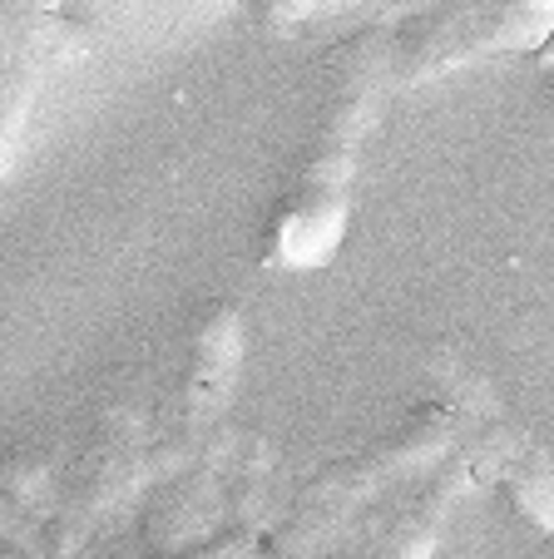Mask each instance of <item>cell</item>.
I'll return each instance as SVG.
<instances>
[{
	"label": "cell",
	"mask_w": 554,
	"mask_h": 559,
	"mask_svg": "<svg viewBox=\"0 0 554 559\" xmlns=\"http://www.w3.org/2000/svg\"><path fill=\"white\" fill-rule=\"evenodd\" d=\"M491 471L500 475V486L510 490L515 506H520L544 535H554V455L544 451L534 436L520 431L500 455H495Z\"/></svg>",
	"instance_id": "obj_3"
},
{
	"label": "cell",
	"mask_w": 554,
	"mask_h": 559,
	"mask_svg": "<svg viewBox=\"0 0 554 559\" xmlns=\"http://www.w3.org/2000/svg\"><path fill=\"white\" fill-rule=\"evenodd\" d=\"M346 183H352V148L327 139L297 199L278 213V228H272V258L278 263L317 267L337 253L346 233Z\"/></svg>",
	"instance_id": "obj_2"
},
{
	"label": "cell",
	"mask_w": 554,
	"mask_h": 559,
	"mask_svg": "<svg viewBox=\"0 0 554 559\" xmlns=\"http://www.w3.org/2000/svg\"><path fill=\"white\" fill-rule=\"evenodd\" d=\"M554 40V0H465L416 15L391 40V80H431L500 50H544Z\"/></svg>",
	"instance_id": "obj_1"
},
{
	"label": "cell",
	"mask_w": 554,
	"mask_h": 559,
	"mask_svg": "<svg viewBox=\"0 0 554 559\" xmlns=\"http://www.w3.org/2000/svg\"><path fill=\"white\" fill-rule=\"evenodd\" d=\"M540 105H544V119H550V129H554V64H550V74H544V95H540Z\"/></svg>",
	"instance_id": "obj_4"
}]
</instances>
